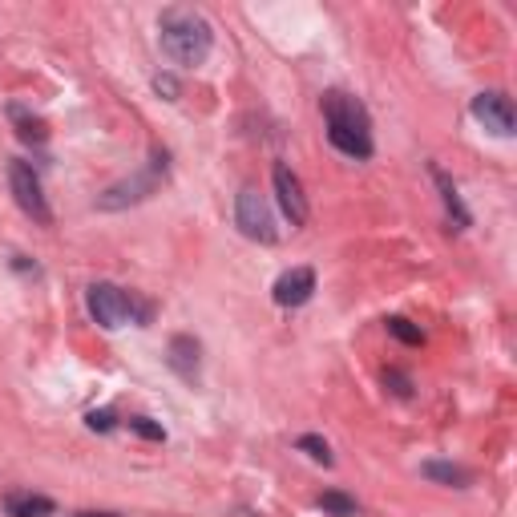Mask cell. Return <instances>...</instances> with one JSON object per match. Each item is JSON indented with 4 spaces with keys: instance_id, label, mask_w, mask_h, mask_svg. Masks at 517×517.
<instances>
[{
    "instance_id": "obj_1",
    "label": "cell",
    "mask_w": 517,
    "mask_h": 517,
    "mask_svg": "<svg viewBox=\"0 0 517 517\" xmlns=\"http://www.w3.org/2000/svg\"><path fill=\"white\" fill-rule=\"evenodd\" d=\"M324 118H328V142L348 154V158H368L372 154V126L356 97L348 93H328L324 97Z\"/></svg>"
},
{
    "instance_id": "obj_2",
    "label": "cell",
    "mask_w": 517,
    "mask_h": 517,
    "mask_svg": "<svg viewBox=\"0 0 517 517\" xmlns=\"http://www.w3.org/2000/svg\"><path fill=\"white\" fill-rule=\"evenodd\" d=\"M162 49L178 65H202L211 53V25L190 9H170L162 17Z\"/></svg>"
},
{
    "instance_id": "obj_3",
    "label": "cell",
    "mask_w": 517,
    "mask_h": 517,
    "mask_svg": "<svg viewBox=\"0 0 517 517\" xmlns=\"http://www.w3.org/2000/svg\"><path fill=\"white\" fill-rule=\"evenodd\" d=\"M89 316L101 328L118 332V328H126L134 320V299L122 287H114V283H93L89 287Z\"/></svg>"
},
{
    "instance_id": "obj_4",
    "label": "cell",
    "mask_w": 517,
    "mask_h": 517,
    "mask_svg": "<svg viewBox=\"0 0 517 517\" xmlns=\"http://www.w3.org/2000/svg\"><path fill=\"white\" fill-rule=\"evenodd\" d=\"M9 186H13L17 206H21V211H25L29 219H37L41 227H49V223H53L49 202H45V194H41V178L33 174V166H29V162H9Z\"/></svg>"
},
{
    "instance_id": "obj_5",
    "label": "cell",
    "mask_w": 517,
    "mask_h": 517,
    "mask_svg": "<svg viewBox=\"0 0 517 517\" xmlns=\"http://www.w3.org/2000/svg\"><path fill=\"white\" fill-rule=\"evenodd\" d=\"M235 223H239V231H243L247 239H255V243H275V219H271V206H267V198H263L255 186H247V190L239 194Z\"/></svg>"
},
{
    "instance_id": "obj_6",
    "label": "cell",
    "mask_w": 517,
    "mask_h": 517,
    "mask_svg": "<svg viewBox=\"0 0 517 517\" xmlns=\"http://www.w3.org/2000/svg\"><path fill=\"white\" fill-rule=\"evenodd\" d=\"M473 118L489 134H497V138H509L513 134V106H509L505 93H477L473 97Z\"/></svg>"
},
{
    "instance_id": "obj_7",
    "label": "cell",
    "mask_w": 517,
    "mask_h": 517,
    "mask_svg": "<svg viewBox=\"0 0 517 517\" xmlns=\"http://www.w3.org/2000/svg\"><path fill=\"white\" fill-rule=\"evenodd\" d=\"M316 291V271L312 267H291L275 279V303L279 307H303Z\"/></svg>"
},
{
    "instance_id": "obj_8",
    "label": "cell",
    "mask_w": 517,
    "mask_h": 517,
    "mask_svg": "<svg viewBox=\"0 0 517 517\" xmlns=\"http://www.w3.org/2000/svg\"><path fill=\"white\" fill-rule=\"evenodd\" d=\"M275 194H279V206H283V215L295 223V227H303L307 223V198H303V186H299V178L279 162L275 166Z\"/></svg>"
},
{
    "instance_id": "obj_9",
    "label": "cell",
    "mask_w": 517,
    "mask_h": 517,
    "mask_svg": "<svg viewBox=\"0 0 517 517\" xmlns=\"http://www.w3.org/2000/svg\"><path fill=\"white\" fill-rule=\"evenodd\" d=\"M5 513L9 517H49L53 513V501L41 497V493H9L5 497Z\"/></svg>"
},
{
    "instance_id": "obj_10",
    "label": "cell",
    "mask_w": 517,
    "mask_h": 517,
    "mask_svg": "<svg viewBox=\"0 0 517 517\" xmlns=\"http://www.w3.org/2000/svg\"><path fill=\"white\" fill-rule=\"evenodd\" d=\"M170 364H174L186 380H194V372H198V344H194L190 336H174V340H170Z\"/></svg>"
},
{
    "instance_id": "obj_11",
    "label": "cell",
    "mask_w": 517,
    "mask_h": 517,
    "mask_svg": "<svg viewBox=\"0 0 517 517\" xmlns=\"http://www.w3.org/2000/svg\"><path fill=\"white\" fill-rule=\"evenodd\" d=\"M421 473H425L429 481H445V485H457V489H461V485H469V473H465V469H457V465H445V461H429Z\"/></svg>"
},
{
    "instance_id": "obj_12",
    "label": "cell",
    "mask_w": 517,
    "mask_h": 517,
    "mask_svg": "<svg viewBox=\"0 0 517 517\" xmlns=\"http://www.w3.org/2000/svg\"><path fill=\"white\" fill-rule=\"evenodd\" d=\"M320 505H324L332 517H356V501H352V497H344V493H324V497H320Z\"/></svg>"
},
{
    "instance_id": "obj_13",
    "label": "cell",
    "mask_w": 517,
    "mask_h": 517,
    "mask_svg": "<svg viewBox=\"0 0 517 517\" xmlns=\"http://www.w3.org/2000/svg\"><path fill=\"white\" fill-rule=\"evenodd\" d=\"M299 449L312 457V461H320V465H332V449H328V441H320V437H299Z\"/></svg>"
},
{
    "instance_id": "obj_14",
    "label": "cell",
    "mask_w": 517,
    "mask_h": 517,
    "mask_svg": "<svg viewBox=\"0 0 517 517\" xmlns=\"http://www.w3.org/2000/svg\"><path fill=\"white\" fill-rule=\"evenodd\" d=\"M388 332H392L400 344H421V340H425V336H421V328H412V324H408V320H400V316H396V320H388Z\"/></svg>"
},
{
    "instance_id": "obj_15",
    "label": "cell",
    "mask_w": 517,
    "mask_h": 517,
    "mask_svg": "<svg viewBox=\"0 0 517 517\" xmlns=\"http://www.w3.org/2000/svg\"><path fill=\"white\" fill-rule=\"evenodd\" d=\"M130 433H138V437H146V441H166V429L154 425L150 417H130Z\"/></svg>"
},
{
    "instance_id": "obj_16",
    "label": "cell",
    "mask_w": 517,
    "mask_h": 517,
    "mask_svg": "<svg viewBox=\"0 0 517 517\" xmlns=\"http://www.w3.org/2000/svg\"><path fill=\"white\" fill-rule=\"evenodd\" d=\"M13 118L21 122V138H25V142H45V126H41L37 118H25L21 110H13Z\"/></svg>"
},
{
    "instance_id": "obj_17",
    "label": "cell",
    "mask_w": 517,
    "mask_h": 517,
    "mask_svg": "<svg viewBox=\"0 0 517 517\" xmlns=\"http://www.w3.org/2000/svg\"><path fill=\"white\" fill-rule=\"evenodd\" d=\"M89 429H93V433H97V429H101V433H110V429H114V412H110V408L89 412Z\"/></svg>"
},
{
    "instance_id": "obj_18",
    "label": "cell",
    "mask_w": 517,
    "mask_h": 517,
    "mask_svg": "<svg viewBox=\"0 0 517 517\" xmlns=\"http://www.w3.org/2000/svg\"><path fill=\"white\" fill-rule=\"evenodd\" d=\"M154 85H158V93H166V97H170V101H174V97H178V81H174V77H158V81H154Z\"/></svg>"
},
{
    "instance_id": "obj_19",
    "label": "cell",
    "mask_w": 517,
    "mask_h": 517,
    "mask_svg": "<svg viewBox=\"0 0 517 517\" xmlns=\"http://www.w3.org/2000/svg\"><path fill=\"white\" fill-rule=\"evenodd\" d=\"M384 384H392V392H396V396H408V380H404V376L388 372V376H384Z\"/></svg>"
},
{
    "instance_id": "obj_20",
    "label": "cell",
    "mask_w": 517,
    "mask_h": 517,
    "mask_svg": "<svg viewBox=\"0 0 517 517\" xmlns=\"http://www.w3.org/2000/svg\"><path fill=\"white\" fill-rule=\"evenodd\" d=\"M77 517H114V513H77Z\"/></svg>"
}]
</instances>
